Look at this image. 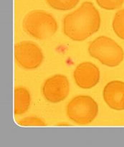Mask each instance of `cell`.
Returning <instances> with one entry per match:
<instances>
[{
    "mask_svg": "<svg viewBox=\"0 0 124 147\" xmlns=\"http://www.w3.org/2000/svg\"><path fill=\"white\" fill-rule=\"evenodd\" d=\"M17 123L21 126H46V123L40 118L30 116L17 121Z\"/></svg>",
    "mask_w": 124,
    "mask_h": 147,
    "instance_id": "4fadbf2b",
    "label": "cell"
},
{
    "mask_svg": "<svg viewBox=\"0 0 124 147\" xmlns=\"http://www.w3.org/2000/svg\"><path fill=\"white\" fill-rule=\"evenodd\" d=\"M98 113V106L94 99L88 96L73 98L67 106L69 119L79 125H88L95 120Z\"/></svg>",
    "mask_w": 124,
    "mask_h": 147,
    "instance_id": "277c9868",
    "label": "cell"
},
{
    "mask_svg": "<svg viewBox=\"0 0 124 147\" xmlns=\"http://www.w3.org/2000/svg\"><path fill=\"white\" fill-rule=\"evenodd\" d=\"M79 1L80 0H45L50 7L61 11L72 9L77 6Z\"/></svg>",
    "mask_w": 124,
    "mask_h": 147,
    "instance_id": "30bf717a",
    "label": "cell"
},
{
    "mask_svg": "<svg viewBox=\"0 0 124 147\" xmlns=\"http://www.w3.org/2000/svg\"><path fill=\"white\" fill-rule=\"evenodd\" d=\"M106 104L115 111L124 110V82L113 80L105 86L103 92Z\"/></svg>",
    "mask_w": 124,
    "mask_h": 147,
    "instance_id": "ba28073f",
    "label": "cell"
},
{
    "mask_svg": "<svg viewBox=\"0 0 124 147\" xmlns=\"http://www.w3.org/2000/svg\"><path fill=\"white\" fill-rule=\"evenodd\" d=\"M70 85L64 75L57 74L45 80L42 86V94L47 100L53 103L63 101L68 96Z\"/></svg>",
    "mask_w": 124,
    "mask_h": 147,
    "instance_id": "8992f818",
    "label": "cell"
},
{
    "mask_svg": "<svg viewBox=\"0 0 124 147\" xmlns=\"http://www.w3.org/2000/svg\"><path fill=\"white\" fill-rule=\"evenodd\" d=\"M31 103V96L28 90L23 87L14 89V114L22 115L27 111Z\"/></svg>",
    "mask_w": 124,
    "mask_h": 147,
    "instance_id": "9c48e42d",
    "label": "cell"
},
{
    "mask_svg": "<svg viewBox=\"0 0 124 147\" xmlns=\"http://www.w3.org/2000/svg\"><path fill=\"white\" fill-rule=\"evenodd\" d=\"M88 52L91 57L108 67L119 65L124 59L122 47L106 36H100L93 40L89 45Z\"/></svg>",
    "mask_w": 124,
    "mask_h": 147,
    "instance_id": "3957f363",
    "label": "cell"
},
{
    "mask_svg": "<svg viewBox=\"0 0 124 147\" xmlns=\"http://www.w3.org/2000/svg\"><path fill=\"white\" fill-rule=\"evenodd\" d=\"M112 26L118 37L124 40V9L116 13Z\"/></svg>",
    "mask_w": 124,
    "mask_h": 147,
    "instance_id": "8fae6325",
    "label": "cell"
},
{
    "mask_svg": "<svg viewBox=\"0 0 124 147\" xmlns=\"http://www.w3.org/2000/svg\"><path fill=\"white\" fill-rule=\"evenodd\" d=\"M22 25L25 32L38 40L50 38L58 28L55 19L43 10L30 11L24 17Z\"/></svg>",
    "mask_w": 124,
    "mask_h": 147,
    "instance_id": "7a4b0ae2",
    "label": "cell"
},
{
    "mask_svg": "<svg viewBox=\"0 0 124 147\" xmlns=\"http://www.w3.org/2000/svg\"><path fill=\"white\" fill-rule=\"evenodd\" d=\"M98 67L90 62L80 63L74 71V79L78 86L83 89H90L96 86L100 80Z\"/></svg>",
    "mask_w": 124,
    "mask_h": 147,
    "instance_id": "52a82bcc",
    "label": "cell"
},
{
    "mask_svg": "<svg viewBox=\"0 0 124 147\" xmlns=\"http://www.w3.org/2000/svg\"><path fill=\"white\" fill-rule=\"evenodd\" d=\"M99 11L90 1H85L75 11L63 19V32L74 41H83L97 32L100 27Z\"/></svg>",
    "mask_w": 124,
    "mask_h": 147,
    "instance_id": "6da1fadb",
    "label": "cell"
},
{
    "mask_svg": "<svg viewBox=\"0 0 124 147\" xmlns=\"http://www.w3.org/2000/svg\"><path fill=\"white\" fill-rule=\"evenodd\" d=\"M96 2L104 9L114 10L121 7L124 0H96Z\"/></svg>",
    "mask_w": 124,
    "mask_h": 147,
    "instance_id": "7c38bea8",
    "label": "cell"
},
{
    "mask_svg": "<svg viewBox=\"0 0 124 147\" xmlns=\"http://www.w3.org/2000/svg\"><path fill=\"white\" fill-rule=\"evenodd\" d=\"M14 56L19 65L27 70L37 68L44 60L41 49L31 41H22L16 44Z\"/></svg>",
    "mask_w": 124,
    "mask_h": 147,
    "instance_id": "5b68a950",
    "label": "cell"
}]
</instances>
